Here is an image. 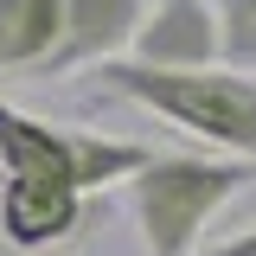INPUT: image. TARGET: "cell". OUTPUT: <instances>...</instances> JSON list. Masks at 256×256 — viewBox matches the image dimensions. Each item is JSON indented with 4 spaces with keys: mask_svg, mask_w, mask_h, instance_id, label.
I'll use <instances>...</instances> for the list:
<instances>
[{
    "mask_svg": "<svg viewBox=\"0 0 256 256\" xmlns=\"http://www.w3.org/2000/svg\"><path fill=\"white\" fill-rule=\"evenodd\" d=\"M96 90L122 96L134 109H148L160 122L192 134L205 154H230L256 166V77L230 70V64H205V70H154L134 58H109L90 70Z\"/></svg>",
    "mask_w": 256,
    "mask_h": 256,
    "instance_id": "cell-1",
    "label": "cell"
},
{
    "mask_svg": "<svg viewBox=\"0 0 256 256\" xmlns=\"http://www.w3.org/2000/svg\"><path fill=\"white\" fill-rule=\"evenodd\" d=\"M244 186H256L250 160L230 154H154L128 180V212L141 224L148 256H198L205 224Z\"/></svg>",
    "mask_w": 256,
    "mask_h": 256,
    "instance_id": "cell-2",
    "label": "cell"
},
{
    "mask_svg": "<svg viewBox=\"0 0 256 256\" xmlns=\"http://www.w3.org/2000/svg\"><path fill=\"white\" fill-rule=\"evenodd\" d=\"M148 160H154L148 141L96 134V128H70V122H38L26 109L0 102V166H6V180H52V186L102 192V186H128Z\"/></svg>",
    "mask_w": 256,
    "mask_h": 256,
    "instance_id": "cell-3",
    "label": "cell"
},
{
    "mask_svg": "<svg viewBox=\"0 0 256 256\" xmlns=\"http://www.w3.org/2000/svg\"><path fill=\"white\" fill-rule=\"evenodd\" d=\"M134 64L154 70H205L224 64V32H218V0H154L148 20L128 45Z\"/></svg>",
    "mask_w": 256,
    "mask_h": 256,
    "instance_id": "cell-4",
    "label": "cell"
},
{
    "mask_svg": "<svg viewBox=\"0 0 256 256\" xmlns=\"http://www.w3.org/2000/svg\"><path fill=\"white\" fill-rule=\"evenodd\" d=\"M141 20H148V0H70V13H64V45L52 52L45 77L96 70V64H109V58H128Z\"/></svg>",
    "mask_w": 256,
    "mask_h": 256,
    "instance_id": "cell-5",
    "label": "cell"
},
{
    "mask_svg": "<svg viewBox=\"0 0 256 256\" xmlns=\"http://www.w3.org/2000/svg\"><path fill=\"white\" fill-rule=\"evenodd\" d=\"M84 224V192L52 186V180H6L0 186V237L13 250H52L77 237Z\"/></svg>",
    "mask_w": 256,
    "mask_h": 256,
    "instance_id": "cell-6",
    "label": "cell"
},
{
    "mask_svg": "<svg viewBox=\"0 0 256 256\" xmlns=\"http://www.w3.org/2000/svg\"><path fill=\"white\" fill-rule=\"evenodd\" d=\"M70 0H0V70H45L64 45Z\"/></svg>",
    "mask_w": 256,
    "mask_h": 256,
    "instance_id": "cell-7",
    "label": "cell"
},
{
    "mask_svg": "<svg viewBox=\"0 0 256 256\" xmlns=\"http://www.w3.org/2000/svg\"><path fill=\"white\" fill-rule=\"evenodd\" d=\"M218 32H224V64L256 77V0H218Z\"/></svg>",
    "mask_w": 256,
    "mask_h": 256,
    "instance_id": "cell-8",
    "label": "cell"
},
{
    "mask_svg": "<svg viewBox=\"0 0 256 256\" xmlns=\"http://www.w3.org/2000/svg\"><path fill=\"white\" fill-rule=\"evenodd\" d=\"M198 256H256V224L237 230V237H224V244H212V250H198Z\"/></svg>",
    "mask_w": 256,
    "mask_h": 256,
    "instance_id": "cell-9",
    "label": "cell"
}]
</instances>
